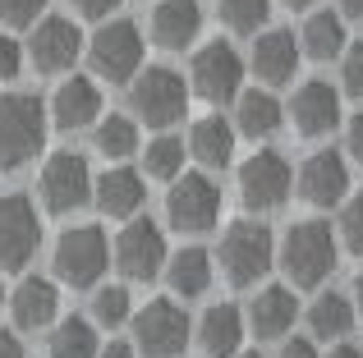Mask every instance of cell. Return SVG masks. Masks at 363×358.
Masks as SVG:
<instances>
[{
  "label": "cell",
  "instance_id": "obj_1",
  "mask_svg": "<svg viewBox=\"0 0 363 358\" xmlns=\"http://www.w3.org/2000/svg\"><path fill=\"white\" fill-rule=\"evenodd\" d=\"M276 262H281L285 280L294 289H318L340 262V234H331V225L318 221V216L294 221L285 230V239L276 243Z\"/></svg>",
  "mask_w": 363,
  "mask_h": 358
},
{
  "label": "cell",
  "instance_id": "obj_2",
  "mask_svg": "<svg viewBox=\"0 0 363 358\" xmlns=\"http://www.w3.org/2000/svg\"><path fill=\"white\" fill-rule=\"evenodd\" d=\"M216 262H221V276L230 285H257L267 271L276 267V234L267 221L257 216H244V221H230L221 234V248H216Z\"/></svg>",
  "mask_w": 363,
  "mask_h": 358
},
{
  "label": "cell",
  "instance_id": "obj_3",
  "mask_svg": "<svg viewBox=\"0 0 363 358\" xmlns=\"http://www.w3.org/2000/svg\"><path fill=\"white\" fill-rule=\"evenodd\" d=\"M46 143V101L33 92H5L0 97V171L28 166Z\"/></svg>",
  "mask_w": 363,
  "mask_h": 358
},
{
  "label": "cell",
  "instance_id": "obj_4",
  "mask_svg": "<svg viewBox=\"0 0 363 358\" xmlns=\"http://www.w3.org/2000/svg\"><path fill=\"white\" fill-rule=\"evenodd\" d=\"M129 101H133V115L152 129H170L184 120L189 110V83L179 69L170 64H152V69H138V79L129 83Z\"/></svg>",
  "mask_w": 363,
  "mask_h": 358
},
{
  "label": "cell",
  "instance_id": "obj_5",
  "mask_svg": "<svg viewBox=\"0 0 363 358\" xmlns=\"http://www.w3.org/2000/svg\"><path fill=\"white\" fill-rule=\"evenodd\" d=\"M129 326H133V350L147 358H179L189 350V331H194L189 313L175 299H147L143 308H133Z\"/></svg>",
  "mask_w": 363,
  "mask_h": 358
},
{
  "label": "cell",
  "instance_id": "obj_6",
  "mask_svg": "<svg viewBox=\"0 0 363 358\" xmlns=\"http://www.w3.org/2000/svg\"><path fill=\"white\" fill-rule=\"evenodd\" d=\"M111 267V239L101 225H69V230L55 239V276L74 289L101 285Z\"/></svg>",
  "mask_w": 363,
  "mask_h": 358
},
{
  "label": "cell",
  "instance_id": "obj_7",
  "mask_svg": "<svg viewBox=\"0 0 363 358\" xmlns=\"http://www.w3.org/2000/svg\"><path fill=\"white\" fill-rule=\"evenodd\" d=\"M143 33L133 18H111L88 42V64L101 83H133L143 69Z\"/></svg>",
  "mask_w": 363,
  "mask_h": 358
},
{
  "label": "cell",
  "instance_id": "obj_8",
  "mask_svg": "<svg viewBox=\"0 0 363 358\" xmlns=\"http://www.w3.org/2000/svg\"><path fill=\"white\" fill-rule=\"evenodd\" d=\"M92 166L83 152H74V147H65V152H51L42 166V175H37V197H42L46 212L55 216H69L79 212L83 202H92Z\"/></svg>",
  "mask_w": 363,
  "mask_h": 358
},
{
  "label": "cell",
  "instance_id": "obj_9",
  "mask_svg": "<svg viewBox=\"0 0 363 358\" xmlns=\"http://www.w3.org/2000/svg\"><path fill=\"white\" fill-rule=\"evenodd\" d=\"M166 221H170V230H179V234H207V230H216V221H221V188H216V179L212 175H198V171L170 179Z\"/></svg>",
  "mask_w": 363,
  "mask_h": 358
},
{
  "label": "cell",
  "instance_id": "obj_10",
  "mask_svg": "<svg viewBox=\"0 0 363 358\" xmlns=\"http://www.w3.org/2000/svg\"><path fill=\"white\" fill-rule=\"evenodd\" d=\"M166 230H161L157 221H147V216H129L124 221V230L116 234V243H111V262L120 267L124 280H152L166 271Z\"/></svg>",
  "mask_w": 363,
  "mask_h": 358
},
{
  "label": "cell",
  "instance_id": "obj_11",
  "mask_svg": "<svg viewBox=\"0 0 363 358\" xmlns=\"http://www.w3.org/2000/svg\"><path fill=\"white\" fill-rule=\"evenodd\" d=\"M294 193V166L276 147H257L240 166V197L248 212H276Z\"/></svg>",
  "mask_w": 363,
  "mask_h": 358
},
{
  "label": "cell",
  "instance_id": "obj_12",
  "mask_svg": "<svg viewBox=\"0 0 363 358\" xmlns=\"http://www.w3.org/2000/svg\"><path fill=\"white\" fill-rule=\"evenodd\" d=\"M244 55L235 51L230 42H207V46H198L194 51V64H189V88L198 92L203 101H235L244 92Z\"/></svg>",
  "mask_w": 363,
  "mask_h": 358
},
{
  "label": "cell",
  "instance_id": "obj_13",
  "mask_svg": "<svg viewBox=\"0 0 363 358\" xmlns=\"http://www.w3.org/2000/svg\"><path fill=\"white\" fill-rule=\"evenodd\" d=\"M42 243V216L23 193H0V271H23Z\"/></svg>",
  "mask_w": 363,
  "mask_h": 358
},
{
  "label": "cell",
  "instance_id": "obj_14",
  "mask_svg": "<svg viewBox=\"0 0 363 358\" xmlns=\"http://www.w3.org/2000/svg\"><path fill=\"white\" fill-rule=\"evenodd\" d=\"M294 188H299V197H303L308 207L331 212V207H340V202L350 197V161H345L340 152H331V147H318V152H313L308 161L299 166Z\"/></svg>",
  "mask_w": 363,
  "mask_h": 358
},
{
  "label": "cell",
  "instance_id": "obj_15",
  "mask_svg": "<svg viewBox=\"0 0 363 358\" xmlns=\"http://www.w3.org/2000/svg\"><path fill=\"white\" fill-rule=\"evenodd\" d=\"M83 55V33L74 28V18L65 14H42L28 37V60L37 64L42 74H60L69 69L74 60Z\"/></svg>",
  "mask_w": 363,
  "mask_h": 358
},
{
  "label": "cell",
  "instance_id": "obj_16",
  "mask_svg": "<svg viewBox=\"0 0 363 358\" xmlns=\"http://www.w3.org/2000/svg\"><path fill=\"white\" fill-rule=\"evenodd\" d=\"M299 55H303V46L290 28H267V33H257L253 51H248V69H253L267 88H281V83L294 79Z\"/></svg>",
  "mask_w": 363,
  "mask_h": 358
},
{
  "label": "cell",
  "instance_id": "obj_17",
  "mask_svg": "<svg viewBox=\"0 0 363 358\" xmlns=\"http://www.w3.org/2000/svg\"><path fill=\"white\" fill-rule=\"evenodd\" d=\"M51 120H55V129H65V134H79V129L97 125L101 120V88H97V79L69 74V79L55 88V97H51Z\"/></svg>",
  "mask_w": 363,
  "mask_h": 358
},
{
  "label": "cell",
  "instance_id": "obj_18",
  "mask_svg": "<svg viewBox=\"0 0 363 358\" xmlns=\"http://www.w3.org/2000/svg\"><path fill=\"white\" fill-rule=\"evenodd\" d=\"M290 115H294V129L303 138H322L340 125V92L331 88L327 79H308L294 88V101H290Z\"/></svg>",
  "mask_w": 363,
  "mask_h": 358
},
{
  "label": "cell",
  "instance_id": "obj_19",
  "mask_svg": "<svg viewBox=\"0 0 363 358\" xmlns=\"http://www.w3.org/2000/svg\"><path fill=\"white\" fill-rule=\"evenodd\" d=\"M147 33L161 51H184L203 33V5L198 0H157L147 18Z\"/></svg>",
  "mask_w": 363,
  "mask_h": 358
},
{
  "label": "cell",
  "instance_id": "obj_20",
  "mask_svg": "<svg viewBox=\"0 0 363 358\" xmlns=\"http://www.w3.org/2000/svg\"><path fill=\"white\" fill-rule=\"evenodd\" d=\"M143 197H147V184H143V171H133V166H111L106 175H97V184H92V202H97L101 216H111V221H129V216H138Z\"/></svg>",
  "mask_w": 363,
  "mask_h": 358
},
{
  "label": "cell",
  "instance_id": "obj_21",
  "mask_svg": "<svg viewBox=\"0 0 363 358\" xmlns=\"http://www.w3.org/2000/svg\"><path fill=\"white\" fill-rule=\"evenodd\" d=\"M60 313V285L46 276H23L18 289L9 294V317L18 331H46Z\"/></svg>",
  "mask_w": 363,
  "mask_h": 358
},
{
  "label": "cell",
  "instance_id": "obj_22",
  "mask_svg": "<svg viewBox=\"0 0 363 358\" xmlns=\"http://www.w3.org/2000/svg\"><path fill=\"white\" fill-rule=\"evenodd\" d=\"M294 317H299V304H294V294L285 285L257 289V294L248 299V308H244V322H248V331H253L257 340H285L290 326H294Z\"/></svg>",
  "mask_w": 363,
  "mask_h": 358
},
{
  "label": "cell",
  "instance_id": "obj_23",
  "mask_svg": "<svg viewBox=\"0 0 363 358\" xmlns=\"http://www.w3.org/2000/svg\"><path fill=\"white\" fill-rule=\"evenodd\" d=\"M244 335H248V322H244V308L235 304H212L198 317V345H203L207 358H235L244 350Z\"/></svg>",
  "mask_w": 363,
  "mask_h": 358
},
{
  "label": "cell",
  "instance_id": "obj_24",
  "mask_svg": "<svg viewBox=\"0 0 363 358\" xmlns=\"http://www.w3.org/2000/svg\"><path fill=\"white\" fill-rule=\"evenodd\" d=\"M235 143H240V129H235V120H225V115H203V120H194V129H189V152H194V161L207 166V171L230 166L235 161Z\"/></svg>",
  "mask_w": 363,
  "mask_h": 358
},
{
  "label": "cell",
  "instance_id": "obj_25",
  "mask_svg": "<svg viewBox=\"0 0 363 358\" xmlns=\"http://www.w3.org/2000/svg\"><path fill=\"white\" fill-rule=\"evenodd\" d=\"M161 276H166V285H170L175 299H198V294L212 289L216 258L207 248H198V243H189V248H179V253L166 258V271H161Z\"/></svg>",
  "mask_w": 363,
  "mask_h": 358
},
{
  "label": "cell",
  "instance_id": "obj_26",
  "mask_svg": "<svg viewBox=\"0 0 363 358\" xmlns=\"http://www.w3.org/2000/svg\"><path fill=\"white\" fill-rule=\"evenodd\" d=\"M281 125H285V106L272 88H244L235 97V129L244 138H253V143L257 138H272Z\"/></svg>",
  "mask_w": 363,
  "mask_h": 358
},
{
  "label": "cell",
  "instance_id": "obj_27",
  "mask_svg": "<svg viewBox=\"0 0 363 358\" xmlns=\"http://www.w3.org/2000/svg\"><path fill=\"white\" fill-rule=\"evenodd\" d=\"M354 317H359V308H354V299L350 294H340V289H322L318 299L308 304V331H313V340H345L350 331H354Z\"/></svg>",
  "mask_w": 363,
  "mask_h": 358
},
{
  "label": "cell",
  "instance_id": "obj_28",
  "mask_svg": "<svg viewBox=\"0 0 363 358\" xmlns=\"http://www.w3.org/2000/svg\"><path fill=\"white\" fill-rule=\"evenodd\" d=\"M299 46L313 60H340V51L350 46L345 14H340V9H318V14H308V23L299 28Z\"/></svg>",
  "mask_w": 363,
  "mask_h": 358
},
{
  "label": "cell",
  "instance_id": "obj_29",
  "mask_svg": "<svg viewBox=\"0 0 363 358\" xmlns=\"http://www.w3.org/2000/svg\"><path fill=\"white\" fill-rule=\"evenodd\" d=\"M92 143L106 161H124V156L138 152V120L129 115H101L92 125Z\"/></svg>",
  "mask_w": 363,
  "mask_h": 358
},
{
  "label": "cell",
  "instance_id": "obj_30",
  "mask_svg": "<svg viewBox=\"0 0 363 358\" xmlns=\"http://www.w3.org/2000/svg\"><path fill=\"white\" fill-rule=\"evenodd\" d=\"M101 340H97V326L83 322V317H65L55 322L51 331V358H97Z\"/></svg>",
  "mask_w": 363,
  "mask_h": 358
},
{
  "label": "cell",
  "instance_id": "obj_31",
  "mask_svg": "<svg viewBox=\"0 0 363 358\" xmlns=\"http://www.w3.org/2000/svg\"><path fill=\"white\" fill-rule=\"evenodd\" d=\"M143 175L147 179H179L184 175V138L175 134H161L147 143V152H143Z\"/></svg>",
  "mask_w": 363,
  "mask_h": 358
},
{
  "label": "cell",
  "instance_id": "obj_32",
  "mask_svg": "<svg viewBox=\"0 0 363 358\" xmlns=\"http://www.w3.org/2000/svg\"><path fill=\"white\" fill-rule=\"evenodd\" d=\"M129 317H133L129 285H101L97 294H92V322H97V326L116 331V326H129Z\"/></svg>",
  "mask_w": 363,
  "mask_h": 358
},
{
  "label": "cell",
  "instance_id": "obj_33",
  "mask_svg": "<svg viewBox=\"0 0 363 358\" xmlns=\"http://www.w3.org/2000/svg\"><path fill=\"white\" fill-rule=\"evenodd\" d=\"M216 14L235 33H257L272 18V0H216Z\"/></svg>",
  "mask_w": 363,
  "mask_h": 358
},
{
  "label": "cell",
  "instance_id": "obj_34",
  "mask_svg": "<svg viewBox=\"0 0 363 358\" xmlns=\"http://www.w3.org/2000/svg\"><path fill=\"white\" fill-rule=\"evenodd\" d=\"M336 234H340V243H345L350 253H359V258H363V188L340 202V230Z\"/></svg>",
  "mask_w": 363,
  "mask_h": 358
},
{
  "label": "cell",
  "instance_id": "obj_35",
  "mask_svg": "<svg viewBox=\"0 0 363 358\" xmlns=\"http://www.w3.org/2000/svg\"><path fill=\"white\" fill-rule=\"evenodd\" d=\"M340 88L354 101H363V42H350L340 51Z\"/></svg>",
  "mask_w": 363,
  "mask_h": 358
},
{
  "label": "cell",
  "instance_id": "obj_36",
  "mask_svg": "<svg viewBox=\"0 0 363 358\" xmlns=\"http://www.w3.org/2000/svg\"><path fill=\"white\" fill-rule=\"evenodd\" d=\"M46 14V0H0V23L9 28H28Z\"/></svg>",
  "mask_w": 363,
  "mask_h": 358
},
{
  "label": "cell",
  "instance_id": "obj_37",
  "mask_svg": "<svg viewBox=\"0 0 363 358\" xmlns=\"http://www.w3.org/2000/svg\"><path fill=\"white\" fill-rule=\"evenodd\" d=\"M23 60H28V46L18 37L0 33V83H14L23 74Z\"/></svg>",
  "mask_w": 363,
  "mask_h": 358
},
{
  "label": "cell",
  "instance_id": "obj_38",
  "mask_svg": "<svg viewBox=\"0 0 363 358\" xmlns=\"http://www.w3.org/2000/svg\"><path fill=\"white\" fill-rule=\"evenodd\" d=\"M345 152H350V161L363 166V110H354L345 120Z\"/></svg>",
  "mask_w": 363,
  "mask_h": 358
},
{
  "label": "cell",
  "instance_id": "obj_39",
  "mask_svg": "<svg viewBox=\"0 0 363 358\" xmlns=\"http://www.w3.org/2000/svg\"><path fill=\"white\" fill-rule=\"evenodd\" d=\"M281 358H322L318 345L308 340V335H285L281 340Z\"/></svg>",
  "mask_w": 363,
  "mask_h": 358
},
{
  "label": "cell",
  "instance_id": "obj_40",
  "mask_svg": "<svg viewBox=\"0 0 363 358\" xmlns=\"http://www.w3.org/2000/svg\"><path fill=\"white\" fill-rule=\"evenodd\" d=\"M74 9H79L83 18H111L120 9V0H69Z\"/></svg>",
  "mask_w": 363,
  "mask_h": 358
},
{
  "label": "cell",
  "instance_id": "obj_41",
  "mask_svg": "<svg viewBox=\"0 0 363 358\" xmlns=\"http://www.w3.org/2000/svg\"><path fill=\"white\" fill-rule=\"evenodd\" d=\"M97 358H138V350H133L129 340H111V345H101Z\"/></svg>",
  "mask_w": 363,
  "mask_h": 358
},
{
  "label": "cell",
  "instance_id": "obj_42",
  "mask_svg": "<svg viewBox=\"0 0 363 358\" xmlns=\"http://www.w3.org/2000/svg\"><path fill=\"white\" fill-rule=\"evenodd\" d=\"M0 358H23V340L14 331H0Z\"/></svg>",
  "mask_w": 363,
  "mask_h": 358
},
{
  "label": "cell",
  "instance_id": "obj_43",
  "mask_svg": "<svg viewBox=\"0 0 363 358\" xmlns=\"http://www.w3.org/2000/svg\"><path fill=\"white\" fill-rule=\"evenodd\" d=\"M327 358H363V350H359V345H350V340H336L327 350Z\"/></svg>",
  "mask_w": 363,
  "mask_h": 358
},
{
  "label": "cell",
  "instance_id": "obj_44",
  "mask_svg": "<svg viewBox=\"0 0 363 358\" xmlns=\"http://www.w3.org/2000/svg\"><path fill=\"white\" fill-rule=\"evenodd\" d=\"M336 9L345 18H363V0H336Z\"/></svg>",
  "mask_w": 363,
  "mask_h": 358
},
{
  "label": "cell",
  "instance_id": "obj_45",
  "mask_svg": "<svg viewBox=\"0 0 363 358\" xmlns=\"http://www.w3.org/2000/svg\"><path fill=\"white\" fill-rule=\"evenodd\" d=\"M350 299H354V308H359V313H363V271H359V276H354V294H350Z\"/></svg>",
  "mask_w": 363,
  "mask_h": 358
},
{
  "label": "cell",
  "instance_id": "obj_46",
  "mask_svg": "<svg viewBox=\"0 0 363 358\" xmlns=\"http://www.w3.org/2000/svg\"><path fill=\"white\" fill-rule=\"evenodd\" d=\"M281 5H290V9H308L313 0H281Z\"/></svg>",
  "mask_w": 363,
  "mask_h": 358
},
{
  "label": "cell",
  "instance_id": "obj_47",
  "mask_svg": "<svg viewBox=\"0 0 363 358\" xmlns=\"http://www.w3.org/2000/svg\"><path fill=\"white\" fill-rule=\"evenodd\" d=\"M235 358H262V354H257V350H240V354H235Z\"/></svg>",
  "mask_w": 363,
  "mask_h": 358
},
{
  "label": "cell",
  "instance_id": "obj_48",
  "mask_svg": "<svg viewBox=\"0 0 363 358\" xmlns=\"http://www.w3.org/2000/svg\"><path fill=\"white\" fill-rule=\"evenodd\" d=\"M0 304H5V289H0Z\"/></svg>",
  "mask_w": 363,
  "mask_h": 358
}]
</instances>
